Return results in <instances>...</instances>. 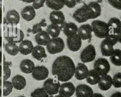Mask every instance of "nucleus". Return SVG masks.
I'll return each mask as SVG.
<instances>
[{
	"label": "nucleus",
	"mask_w": 121,
	"mask_h": 97,
	"mask_svg": "<svg viewBox=\"0 0 121 97\" xmlns=\"http://www.w3.org/2000/svg\"><path fill=\"white\" fill-rule=\"evenodd\" d=\"M46 4L47 7L55 10H61L65 5L64 0H46Z\"/></svg>",
	"instance_id": "28"
},
{
	"label": "nucleus",
	"mask_w": 121,
	"mask_h": 97,
	"mask_svg": "<svg viewBox=\"0 0 121 97\" xmlns=\"http://www.w3.org/2000/svg\"><path fill=\"white\" fill-rule=\"evenodd\" d=\"M112 33L118 35L121 31V21L117 18H111L107 23Z\"/></svg>",
	"instance_id": "19"
},
{
	"label": "nucleus",
	"mask_w": 121,
	"mask_h": 97,
	"mask_svg": "<svg viewBox=\"0 0 121 97\" xmlns=\"http://www.w3.org/2000/svg\"><path fill=\"white\" fill-rule=\"evenodd\" d=\"M33 77L37 80L45 79L48 77V69L43 66H38L35 67L32 72Z\"/></svg>",
	"instance_id": "13"
},
{
	"label": "nucleus",
	"mask_w": 121,
	"mask_h": 97,
	"mask_svg": "<svg viewBox=\"0 0 121 97\" xmlns=\"http://www.w3.org/2000/svg\"><path fill=\"white\" fill-rule=\"evenodd\" d=\"M22 17L26 21L33 20L35 16V11L34 8L31 6L25 7L21 12Z\"/></svg>",
	"instance_id": "24"
},
{
	"label": "nucleus",
	"mask_w": 121,
	"mask_h": 97,
	"mask_svg": "<svg viewBox=\"0 0 121 97\" xmlns=\"http://www.w3.org/2000/svg\"><path fill=\"white\" fill-rule=\"evenodd\" d=\"M111 62L115 66H121V50L115 49L114 50L113 54L110 56Z\"/></svg>",
	"instance_id": "30"
},
{
	"label": "nucleus",
	"mask_w": 121,
	"mask_h": 97,
	"mask_svg": "<svg viewBox=\"0 0 121 97\" xmlns=\"http://www.w3.org/2000/svg\"><path fill=\"white\" fill-rule=\"evenodd\" d=\"M35 68L34 62L29 59H25L21 61L20 64V68L22 72L29 74L33 72Z\"/></svg>",
	"instance_id": "25"
},
{
	"label": "nucleus",
	"mask_w": 121,
	"mask_h": 97,
	"mask_svg": "<svg viewBox=\"0 0 121 97\" xmlns=\"http://www.w3.org/2000/svg\"><path fill=\"white\" fill-rule=\"evenodd\" d=\"M1 76V66L0 65V78Z\"/></svg>",
	"instance_id": "48"
},
{
	"label": "nucleus",
	"mask_w": 121,
	"mask_h": 97,
	"mask_svg": "<svg viewBox=\"0 0 121 97\" xmlns=\"http://www.w3.org/2000/svg\"><path fill=\"white\" fill-rule=\"evenodd\" d=\"M45 1H46V0H34L33 2L32 7L34 9H39L43 6Z\"/></svg>",
	"instance_id": "37"
},
{
	"label": "nucleus",
	"mask_w": 121,
	"mask_h": 97,
	"mask_svg": "<svg viewBox=\"0 0 121 97\" xmlns=\"http://www.w3.org/2000/svg\"><path fill=\"white\" fill-rule=\"evenodd\" d=\"M4 37L9 42L17 43L23 40L24 34L17 28L9 27L4 33Z\"/></svg>",
	"instance_id": "5"
},
{
	"label": "nucleus",
	"mask_w": 121,
	"mask_h": 97,
	"mask_svg": "<svg viewBox=\"0 0 121 97\" xmlns=\"http://www.w3.org/2000/svg\"><path fill=\"white\" fill-rule=\"evenodd\" d=\"M77 97H93V90L91 87L86 84H79L75 89Z\"/></svg>",
	"instance_id": "11"
},
{
	"label": "nucleus",
	"mask_w": 121,
	"mask_h": 97,
	"mask_svg": "<svg viewBox=\"0 0 121 97\" xmlns=\"http://www.w3.org/2000/svg\"><path fill=\"white\" fill-rule=\"evenodd\" d=\"M34 48L32 42L29 40H23L19 45V52L23 55H27L32 53Z\"/></svg>",
	"instance_id": "22"
},
{
	"label": "nucleus",
	"mask_w": 121,
	"mask_h": 97,
	"mask_svg": "<svg viewBox=\"0 0 121 97\" xmlns=\"http://www.w3.org/2000/svg\"><path fill=\"white\" fill-rule=\"evenodd\" d=\"M117 37L118 41L119 43H121V31L118 35H117Z\"/></svg>",
	"instance_id": "42"
},
{
	"label": "nucleus",
	"mask_w": 121,
	"mask_h": 97,
	"mask_svg": "<svg viewBox=\"0 0 121 97\" xmlns=\"http://www.w3.org/2000/svg\"><path fill=\"white\" fill-rule=\"evenodd\" d=\"M92 31L96 37L101 39L106 38L111 32L107 23L99 20H95L91 23Z\"/></svg>",
	"instance_id": "4"
},
{
	"label": "nucleus",
	"mask_w": 121,
	"mask_h": 97,
	"mask_svg": "<svg viewBox=\"0 0 121 97\" xmlns=\"http://www.w3.org/2000/svg\"><path fill=\"white\" fill-rule=\"evenodd\" d=\"M11 65V63L10 62H6L5 61H4L3 64V71H4V76L3 79L4 81L8 79L11 74V70L9 68V66Z\"/></svg>",
	"instance_id": "35"
},
{
	"label": "nucleus",
	"mask_w": 121,
	"mask_h": 97,
	"mask_svg": "<svg viewBox=\"0 0 121 97\" xmlns=\"http://www.w3.org/2000/svg\"><path fill=\"white\" fill-rule=\"evenodd\" d=\"M94 69L101 76L107 75L110 70L108 61L104 58H99L94 63Z\"/></svg>",
	"instance_id": "7"
},
{
	"label": "nucleus",
	"mask_w": 121,
	"mask_h": 97,
	"mask_svg": "<svg viewBox=\"0 0 121 97\" xmlns=\"http://www.w3.org/2000/svg\"><path fill=\"white\" fill-rule=\"evenodd\" d=\"M13 85L11 82L9 81H4L3 87V95L4 96H7L12 91Z\"/></svg>",
	"instance_id": "34"
},
{
	"label": "nucleus",
	"mask_w": 121,
	"mask_h": 97,
	"mask_svg": "<svg viewBox=\"0 0 121 97\" xmlns=\"http://www.w3.org/2000/svg\"><path fill=\"white\" fill-rule=\"evenodd\" d=\"M117 42V35L111 32L101 43L100 48L102 55L105 57L111 56L114 50L113 46Z\"/></svg>",
	"instance_id": "3"
},
{
	"label": "nucleus",
	"mask_w": 121,
	"mask_h": 97,
	"mask_svg": "<svg viewBox=\"0 0 121 97\" xmlns=\"http://www.w3.org/2000/svg\"><path fill=\"white\" fill-rule=\"evenodd\" d=\"M89 70L87 67L84 63H78L75 68V77L78 80H83L87 77Z\"/></svg>",
	"instance_id": "16"
},
{
	"label": "nucleus",
	"mask_w": 121,
	"mask_h": 97,
	"mask_svg": "<svg viewBox=\"0 0 121 97\" xmlns=\"http://www.w3.org/2000/svg\"><path fill=\"white\" fill-rule=\"evenodd\" d=\"M93 97H104L103 95H102L101 94L95 93H94Z\"/></svg>",
	"instance_id": "41"
},
{
	"label": "nucleus",
	"mask_w": 121,
	"mask_h": 97,
	"mask_svg": "<svg viewBox=\"0 0 121 97\" xmlns=\"http://www.w3.org/2000/svg\"><path fill=\"white\" fill-rule=\"evenodd\" d=\"M60 26V29L67 37L77 34L78 33V28L76 24L73 22L65 21Z\"/></svg>",
	"instance_id": "12"
},
{
	"label": "nucleus",
	"mask_w": 121,
	"mask_h": 97,
	"mask_svg": "<svg viewBox=\"0 0 121 97\" xmlns=\"http://www.w3.org/2000/svg\"><path fill=\"white\" fill-rule=\"evenodd\" d=\"M49 18L52 24L58 25H60L65 21L63 13L59 10L52 11L50 14Z\"/></svg>",
	"instance_id": "17"
},
{
	"label": "nucleus",
	"mask_w": 121,
	"mask_h": 97,
	"mask_svg": "<svg viewBox=\"0 0 121 97\" xmlns=\"http://www.w3.org/2000/svg\"><path fill=\"white\" fill-rule=\"evenodd\" d=\"M2 61V52L0 51V63H1Z\"/></svg>",
	"instance_id": "46"
},
{
	"label": "nucleus",
	"mask_w": 121,
	"mask_h": 97,
	"mask_svg": "<svg viewBox=\"0 0 121 97\" xmlns=\"http://www.w3.org/2000/svg\"><path fill=\"white\" fill-rule=\"evenodd\" d=\"M64 4L69 8H74L77 3V0H64Z\"/></svg>",
	"instance_id": "39"
},
{
	"label": "nucleus",
	"mask_w": 121,
	"mask_h": 97,
	"mask_svg": "<svg viewBox=\"0 0 121 97\" xmlns=\"http://www.w3.org/2000/svg\"><path fill=\"white\" fill-rule=\"evenodd\" d=\"M64 47L63 40L60 37H57L51 39L46 45V48L50 54H55L62 51Z\"/></svg>",
	"instance_id": "6"
},
{
	"label": "nucleus",
	"mask_w": 121,
	"mask_h": 97,
	"mask_svg": "<svg viewBox=\"0 0 121 97\" xmlns=\"http://www.w3.org/2000/svg\"><path fill=\"white\" fill-rule=\"evenodd\" d=\"M101 7L97 2L93 1L88 4H85L77 10L72 17L78 23H83L89 19H94L101 15Z\"/></svg>",
	"instance_id": "2"
},
{
	"label": "nucleus",
	"mask_w": 121,
	"mask_h": 97,
	"mask_svg": "<svg viewBox=\"0 0 121 97\" xmlns=\"http://www.w3.org/2000/svg\"><path fill=\"white\" fill-rule=\"evenodd\" d=\"M18 97H25V96H19Z\"/></svg>",
	"instance_id": "50"
},
{
	"label": "nucleus",
	"mask_w": 121,
	"mask_h": 97,
	"mask_svg": "<svg viewBox=\"0 0 121 97\" xmlns=\"http://www.w3.org/2000/svg\"><path fill=\"white\" fill-rule=\"evenodd\" d=\"M13 87L17 90H22L26 86V80L25 78L21 75H17L14 76L12 79Z\"/></svg>",
	"instance_id": "23"
},
{
	"label": "nucleus",
	"mask_w": 121,
	"mask_h": 97,
	"mask_svg": "<svg viewBox=\"0 0 121 97\" xmlns=\"http://www.w3.org/2000/svg\"><path fill=\"white\" fill-rule=\"evenodd\" d=\"M67 44L69 49L72 51H77L79 50L82 45V41L78 34L68 37L67 39Z\"/></svg>",
	"instance_id": "10"
},
{
	"label": "nucleus",
	"mask_w": 121,
	"mask_h": 97,
	"mask_svg": "<svg viewBox=\"0 0 121 97\" xmlns=\"http://www.w3.org/2000/svg\"><path fill=\"white\" fill-rule=\"evenodd\" d=\"M2 21V10L1 8L0 7V25Z\"/></svg>",
	"instance_id": "44"
},
{
	"label": "nucleus",
	"mask_w": 121,
	"mask_h": 97,
	"mask_svg": "<svg viewBox=\"0 0 121 97\" xmlns=\"http://www.w3.org/2000/svg\"><path fill=\"white\" fill-rule=\"evenodd\" d=\"M64 97L63 96H62V95H56V96H55V97Z\"/></svg>",
	"instance_id": "47"
},
{
	"label": "nucleus",
	"mask_w": 121,
	"mask_h": 97,
	"mask_svg": "<svg viewBox=\"0 0 121 97\" xmlns=\"http://www.w3.org/2000/svg\"><path fill=\"white\" fill-rule=\"evenodd\" d=\"M21 0L23 2H26V3H31V2H33L34 0Z\"/></svg>",
	"instance_id": "43"
},
{
	"label": "nucleus",
	"mask_w": 121,
	"mask_h": 97,
	"mask_svg": "<svg viewBox=\"0 0 121 97\" xmlns=\"http://www.w3.org/2000/svg\"></svg>",
	"instance_id": "51"
},
{
	"label": "nucleus",
	"mask_w": 121,
	"mask_h": 97,
	"mask_svg": "<svg viewBox=\"0 0 121 97\" xmlns=\"http://www.w3.org/2000/svg\"><path fill=\"white\" fill-rule=\"evenodd\" d=\"M101 76L94 69L89 70L87 77L86 78V82L91 85L98 84L100 80Z\"/></svg>",
	"instance_id": "27"
},
{
	"label": "nucleus",
	"mask_w": 121,
	"mask_h": 97,
	"mask_svg": "<svg viewBox=\"0 0 121 97\" xmlns=\"http://www.w3.org/2000/svg\"><path fill=\"white\" fill-rule=\"evenodd\" d=\"M2 45V38L0 34V48H1Z\"/></svg>",
	"instance_id": "45"
},
{
	"label": "nucleus",
	"mask_w": 121,
	"mask_h": 97,
	"mask_svg": "<svg viewBox=\"0 0 121 97\" xmlns=\"http://www.w3.org/2000/svg\"><path fill=\"white\" fill-rule=\"evenodd\" d=\"M47 24L46 23L45 19H42V20L39 23H37L33 25L32 29V32L33 34L37 33L43 30L42 27H44Z\"/></svg>",
	"instance_id": "33"
},
{
	"label": "nucleus",
	"mask_w": 121,
	"mask_h": 97,
	"mask_svg": "<svg viewBox=\"0 0 121 97\" xmlns=\"http://www.w3.org/2000/svg\"><path fill=\"white\" fill-rule=\"evenodd\" d=\"M98 84L99 88L101 90L103 91L108 90L112 85V78L108 74L101 77L100 80Z\"/></svg>",
	"instance_id": "21"
},
{
	"label": "nucleus",
	"mask_w": 121,
	"mask_h": 97,
	"mask_svg": "<svg viewBox=\"0 0 121 97\" xmlns=\"http://www.w3.org/2000/svg\"><path fill=\"white\" fill-rule=\"evenodd\" d=\"M108 1L114 8L121 10V0H108Z\"/></svg>",
	"instance_id": "38"
},
{
	"label": "nucleus",
	"mask_w": 121,
	"mask_h": 97,
	"mask_svg": "<svg viewBox=\"0 0 121 97\" xmlns=\"http://www.w3.org/2000/svg\"><path fill=\"white\" fill-rule=\"evenodd\" d=\"M110 97H121V92L117 91L113 93Z\"/></svg>",
	"instance_id": "40"
},
{
	"label": "nucleus",
	"mask_w": 121,
	"mask_h": 97,
	"mask_svg": "<svg viewBox=\"0 0 121 97\" xmlns=\"http://www.w3.org/2000/svg\"><path fill=\"white\" fill-rule=\"evenodd\" d=\"M95 56L96 51L95 47L92 44H89L82 51L80 58L83 63H88L95 60Z\"/></svg>",
	"instance_id": "8"
},
{
	"label": "nucleus",
	"mask_w": 121,
	"mask_h": 97,
	"mask_svg": "<svg viewBox=\"0 0 121 97\" xmlns=\"http://www.w3.org/2000/svg\"><path fill=\"white\" fill-rule=\"evenodd\" d=\"M1 88H0V97L1 96Z\"/></svg>",
	"instance_id": "49"
},
{
	"label": "nucleus",
	"mask_w": 121,
	"mask_h": 97,
	"mask_svg": "<svg viewBox=\"0 0 121 97\" xmlns=\"http://www.w3.org/2000/svg\"><path fill=\"white\" fill-rule=\"evenodd\" d=\"M75 89L74 85L71 82H66L60 86L59 92L65 97H70L75 93Z\"/></svg>",
	"instance_id": "14"
},
{
	"label": "nucleus",
	"mask_w": 121,
	"mask_h": 97,
	"mask_svg": "<svg viewBox=\"0 0 121 97\" xmlns=\"http://www.w3.org/2000/svg\"><path fill=\"white\" fill-rule=\"evenodd\" d=\"M60 31L61 29L60 26L56 24H51L47 26L46 31L49 34V35L52 37V38H54L59 37Z\"/></svg>",
	"instance_id": "29"
},
{
	"label": "nucleus",
	"mask_w": 121,
	"mask_h": 97,
	"mask_svg": "<svg viewBox=\"0 0 121 97\" xmlns=\"http://www.w3.org/2000/svg\"><path fill=\"white\" fill-rule=\"evenodd\" d=\"M35 37L36 43L40 46H46L51 39L49 34L44 30L37 33Z\"/></svg>",
	"instance_id": "20"
},
{
	"label": "nucleus",
	"mask_w": 121,
	"mask_h": 97,
	"mask_svg": "<svg viewBox=\"0 0 121 97\" xmlns=\"http://www.w3.org/2000/svg\"><path fill=\"white\" fill-rule=\"evenodd\" d=\"M32 55L33 58L38 60H41L42 58L47 57L44 48L40 45H37L34 47Z\"/></svg>",
	"instance_id": "26"
},
{
	"label": "nucleus",
	"mask_w": 121,
	"mask_h": 97,
	"mask_svg": "<svg viewBox=\"0 0 121 97\" xmlns=\"http://www.w3.org/2000/svg\"><path fill=\"white\" fill-rule=\"evenodd\" d=\"M31 97H49V95L43 87L37 88L31 93Z\"/></svg>",
	"instance_id": "32"
},
{
	"label": "nucleus",
	"mask_w": 121,
	"mask_h": 97,
	"mask_svg": "<svg viewBox=\"0 0 121 97\" xmlns=\"http://www.w3.org/2000/svg\"><path fill=\"white\" fill-rule=\"evenodd\" d=\"M60 82L52 78H48L43 83V88L50 96H52L57 94L60 87Z\"/></svg>",
	"instance_id": "9"
},
{
	"label": "nucleus",
	"mask_w": 121,
	"mask_h": 97,
	"mask_svg": "<svg viewBox=\"0 0 121 97\" xmlns=\"http://www.w3.org/2000/svg\"><path fill=\"white\" fill-rule=\"evenodd\" d=\"M20 20V17L18 13L16 10H10L7 12L5 19V21L7 24H10L12 25H17Z\"/></svg>",
	"instance_id": "18"
},
{
	"label": "nucleus",
	"mask_w": 121,
	"mask_h": 97,
	"mask_svg": "<svg viewBox=\"0 0 121 97\" xmlns=\"http://www.w3.org/2000/svg\"><path fill=\"white\" fill-rule=\"evenodd\" d=\"M112 83L115 87H121V72H118L113 76L112 78Z\"/></svg>",
	"instance_id": "36"
},
{
	"label": "nucleus",
	"mask_w": 121,
	"mask_h": 97,
	"mask_svg": "<svg viewBox=\"0 0 121 97\" xmlns=\"http://www.w3.org/2000/svg\"><path fill=\"white\" fill-rule=\"evenodd\" d=\"M75 66L71 58L67 56L57 58L52 67V73L59 81L67 82L73 77Z\"/></svg>",
	"instance_id": "1"
},
{
	"label": "nucleus",
	"mask_w": 121,
	"mask_h": 97,
	"mask_svg": "<svg viewBox=\"0 0 121 97\" xmlns=\"http://www.w3.org/2000/svg\"><path fill=\"white\" fill-rule=\"evenodd\" d=\"M92 32L91 26L88 24L82 25L78 28V34L82 40L91 39Z\"/></svg>",
	"instance_id": "15"
},
{
	"label": "nucleus",
	"mask_w": 121,
	"mask_h": 97,
	"mask_svg": "<svg viewBox=\"0 0 121 97\" xmlns=\"http://www.w3.org/2000/svg\"><path fill=\"white\" fill-rule=\"evenodd\" d=\"M5 49L8 54L12 56L16 55L19 51V48L16 43L11 42H9L5 45Z\"/></svg>",
	"instance_id": "31"
}]
</instances>
